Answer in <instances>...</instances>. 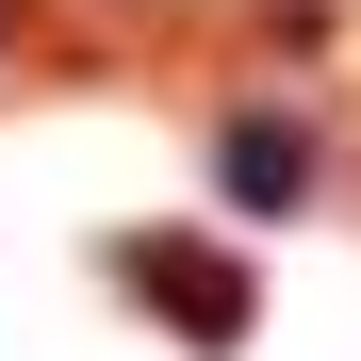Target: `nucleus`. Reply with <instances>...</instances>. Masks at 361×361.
<instances>
[{"instance_id": "nucleus-1", "label": "nucleus", "mask_w": 361, "mask_h": 361, "mask_svg": "<svg viewBox=\"0 0 361 361\" xmlns=\"http://www.w3.org/2000/svg\"><path fill=\"white\" fill-rule=\"evenodd\" d=\"M295 180H312L295 132H230V197H295Z\"/></svg>"}]
</instances>
